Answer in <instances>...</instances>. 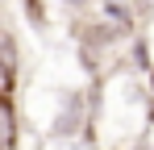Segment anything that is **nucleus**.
Masks as SVG:
<instances>
[]
</instances>
